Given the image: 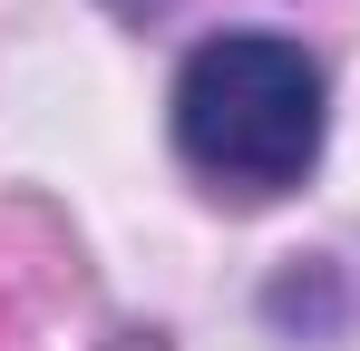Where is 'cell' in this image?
I'll use <instances>...</instances> for the list:
<instances>
[{
  "instance_id": "cell-1",
  "label": "cell",
  "mask_w": 360,
  "mask_h": 351,
  "mask_svg": "<svg viewBox=\"0 0 360 351\" xmlns=\"http://www.w3.org/2000/svg\"><path fill=\"white\" fill-rule=\"evenodd\" d=\"M176 147L214 195L263 205L321 156V58L273 30H224L176 68Z\"/></svg>"
}]
</instances>
